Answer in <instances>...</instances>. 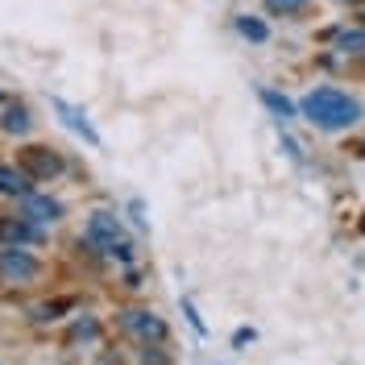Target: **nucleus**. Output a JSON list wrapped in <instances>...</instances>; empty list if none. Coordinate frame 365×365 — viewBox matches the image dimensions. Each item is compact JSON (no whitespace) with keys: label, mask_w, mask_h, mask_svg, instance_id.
<instances>
[{"label":"nucleus","mask_w":365,"mask_h":365,"mask_svg":"<svg viewBox=\"0 0 365 365\" xmlns=\"http://www.w3.org/2000/svg\"><path fill=\"white\" fill-rule=\"evenodd\" d=\"M299 113L307 116L316 129H324V133H341V129H349V125L361 120V104L341 88H316V91L303 96Z\"/></svg>","instance_id":"nucleus-1"},{"label":"nucleus","mask_w":365,"mask_h":365,"mask_svg":"<svg viewBox=\"0 0 365 365\" xmlns=\"http://www.w3.org/2000/svg\"><path fill=\"white\" fill-rule=\"evenodd\" d=\"M83 237H88L91 250L113 253V257H120V262H129V241H125L116 216H108V212H91L88 225H83Z\"/></svg>","instance_id":"nucleus-2"},{"label":"nucleus","mask_w":365,"mask_h":365,"mask_svg":"<svg viewBox=\"0 0 365 365\" xmlns=\"http://www.w3.org/2000/svg\"><path fill=\"white\" fill-rule=\"evenodd\" d=\"M38 257L21 245H4L0 250V274H4V282H34L38 278Z\"/></svg>","instance_id":"nucleus-3"},{"label":"nucleus","mask_w":365,"mask_h":365,"mask_svg":"<svg viewBox=\"0 0 365 365\" xmlns=\"http://www.w3.org/2000/svg\"><path fill=\"white\" fill-rule=\"evenodd\" d=\"M120 328L129 332V336H137L141 344H162L166 341V324H162V316H154V312H141V307H133V312H125L120 316Z\"/></svg>","instance_id":"nucleus-4"},{"label":"nucleus","mask_w":365,"mask_h":365,"mask_svg":"<svg viewBox=\"0 0 365 365\" xmlns=\"http://www.w3.org/2000/svg\"><path fill=\"white\" fill-rule=\"evenodd\" d=\"M21 216L29 225H54V220H63V204L58 200H50V195H21Z\"/></svg>","instance_id":"nucleus-5"},{"label":"nucleus","mask_w":365,"mask_h":365,"mask_svg":"<svg viewBox=\"0 0 365 365\" xmlns=\"http://www.w3.org/2000/svg\"><path fill=\"white\" fill-rule=\"evenodd\" d=\"M50 108L58 113V120H63V125H67V129H71L75 137H83L88 145H100V133L91 129V120H88L83 113H79L75 104H67V100H58V96H54V100H50Z\"/></svg>","instance_id":"nucleus-6"},{"label":"nucleus","mask_w":365,"mask_h":365,"mask_svg":"<svg viewBox=\"0 0 365 365\" xmlns=\"http://www.w3.org/2000/svg\"><path fill=\"white\" fill-rule=\"evenodd\" d=\"M25 170H29L34 179H50V175L63 170V158H58V154H46L42 145H29V150H25Z\"/></svg>","instance_id":"nucleus-7"},{"label":"nucleus","mask_w":365,"mask_h":365,"mask_svg":"<svg viewBox=\"0 0 365 365\" xmlns=\"http://www.w3.org/2000/svg\"><path fill=\"white\" fill-rule=\"evenodd\" d=\"M29 182L34 175L25 170V166H0V195H29Z\"/></svg>","instance_id":"nucleus-8"},{"label":"nucleus","mask_w":365,"mask_h":365,"mask_svg":"<svg viewBox=\"0 0 365 365\" xmlns=\"http://www.w3.org/2000/svg\"><path fill=\"white\" fill-rule=\"evenodd\" d=\"M0 129H4V133H13V137H25L29 129H34L29 108H25V104H9V108H4V116H0Z\"/></svg>","instance_id":"nucleus-9"},{"label":"nucleus","mask_w":365,"mask_h":365,"mask_svg":"<svg viewBox=\"0 0 365 365\" xmlns=\"http://www.w3.org/2000/svg\"><path fill=\"white\" fill-rule=\"evenodd\" d=\"M262 104H266V108L278 116V120H291V116H295L291 100H287V96H278V91H270V88H262Z\"/></svg>","instance_id":"nucleus-10"},{"label":"nucleus","mask_w":365,"mask_h":365,"mask_svg":"<svg viewBox=\"0 0 365 365\" xmlns=\"http://www.w3.org/2000/svg\"><path fill=\"white\" fill-rule=\"evenodd\" d=\"M237 34L250 38V42H266V38H270L266 21H257V17H237Z\"/></svg>","instance_id":"nucleus-11"},{"label":"nucleus","mask_w":365,"mask_h":365,"mask_svg":"<svg viewBox=\"0 0 365 365\" xmlns=\"http://www.w3.org/2000/svg\"><path fill=\"white\" fill-rule=\"evenodd\" d=\"M303 4H307V0H266V9H270V13H282V17H291V13H299Z\"/></svg>","instance_id":"nucleus-12"},{"label":"nucleus","mask_w":365,"mask_h":365,"mask_svg":"<svg viewBox=\"0 0 365 365\" xmlns=\"http://www.w3.org/2000/svg\"><path fill=\"white\" fill-rule=\"evenodd\" d=\"M341 46L344 50H365V34H357V29L353 34H341Z\"/></svg>","instance_id":"nucleus-13"},{"label":"nucleus","mask_w":365,"mask_h":365,"mask_svg":"<svg viewBox=\"0 0 365 365\" xmlns=\"http://www.w3.org/2000/svg\"><path fill=\"white\" fill-rule=\"evenodd\" d=\"M0 108H4V91H0Z\"/></svg>","instance_id":"nucleus-14"}]
</instances>
